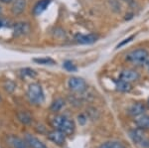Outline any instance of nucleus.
<instances>
[{"instance_id":"obj_1","label":"nucleus","mask_w":149,"mask_h":148,"mask_svg":"<svg viewBox=\"0 0 149 148\" xmlns=\"http://www.w3.org/2000/svg\"><path fill=\"white\" fill-rule=\"evenodd\" d=\"M52 125L55 129L66 134V136L73 134L76 127L74 121L66 115H56L52 119Z\"/></svg>"},{"instance_id":"obj_2","label":"nucleus","mask_w":149,"mask_h":148,"mask_svg":"<svg viewBox=\"0 0 149 148\" xmlns=\"http://www.w3.org/2000/svg\"><path fill=\"white\" fill-rule=\"evenodd\" d=\"M27 97L31 104L35 106H39L45 101V94L40 83H32L29 85L27 90Z\"/></svg>"},{"instance_id":"obj_3","label":"nucleus","mask_w":149,"mask_h":148,"mask_svg":"<svg viewBox=\"0 0 149 148\" xmlns=\"http://www.w3.org/2000/svg\"><path fill=\"white\" fill-rule=\"evenodd\" d=\"M149 58V53L145 49H135L132 50L126 55V60L130 62L133 65H143L146 63V61Z\"/></svg>"},{"instance_id":"obj_4","label":"nucleus","mask_w":149,"mask_h":148,"mask_svg":"<svg viewBox=\"0 0 149 148\" xmlns=\"http://www.w3.org/2000/svg\"><path fill=\"white\" fill-rule=\"evenodd\" d=\"M129 136H130L131 140L134 143L138 145H141L144 148L149 147V140L145 137V134L140 128H136V129H132L129 132Z\"/></svg>"},{"instance_id":"obj_5","label":"nucleus","mask_w":149,"mask_h":148,"mask_svg":"<svg viewBox=\"0 0 149 148\" xmlns=\"http://www.w3.org/2000/svg\"><path fill=\"white\" fill-rule=\"evenodd\" d=\"M68 85L70 88V90H73L74 92H85L88 88L86 83L84 79L78 78V77H72L69 79Z\"/></svg>"},{"instance_id":"obj_6","label":"nucleus","mask_w":149,"mask_h":148,"mask_svg":"<svg viewBox=\"0 0 149 148\" xmlns=\"http://www.w3.org/2000/svg\"><path fill=\"white\" fill-rule=\"evenodd\" d=\"M14 37H23L31 32V26L27 22H18L12 26Z\"/></svg>"},{"instance_id":"obj_7","label":"nucleus","mask_w":149,"mask_h":148,"mask_svg":"<svg viewBox=\"0 0 149 148\" xmlns=\"http://www.w3.org/2000/svg\"><path fill=\"white\" fill-rule=\"evenodd\" d=\"M98 36L95 34H77L74 41L81 45H91L97 41Z\"/></svg>"},{"instance_id":"obj_8","label":"nucleus","mask_w":149,"mask_h":148,"mask_svg":"<svg viewBox=\"0 0 149 148\" xmlns=\"http://www.w3.org/2000/svg\"><path fill=\"white\" fill-rule=\"evenodd\" d=\"M26 7H27V0H14L12 2L11 13L14 16H19L24 13V11L26 10Z\"/></svg>"},{"instance_id":"obj_9","label":"nucleus","mask_w":149,"mask_h":148,"mask_svg":"<svg viewBox=\"0 0 149 148\" xmlns=\"http://www.w3.org/2000/svg\"><path fill=\"white\" fill-rule=\"evenodd\" d=\"M48 138L51 140L52 142H54L57 145H64L65 141H66V134H64L61 131L55 129L48 133Z\"/></svg>"},{"instance_id":"obj_10","label":"nucleus","mask_w":149,"mask_h":148,"mask_svg":"<svg viewBox=\"0 0 149 148\" xmlns=\"http://www.w3.org/2000/svg\"><path fill=\"white\" fill-rule=\"evenodd\" d=\"M139 78H140V75L135 70H124L121 72L120 76H119V79L130 83L136 82L137 80H139Z\"/></svg>"},{"instance_id":"obj_11","label":"nucleus","mask_w":149,"mask_h":148,"mask_svg":"<svg viewBox=\"0 0 149 148\" xmlns=\"http://www.w3.org/2000/svg\"><path fill=\"white\" fill-rule=\"evenodd\" d=\"M52 0H39L37 3L35 4L34 8L32 10V13L34 16H40L46 9L48 8V6L50 5Z\"/></svg>"},{"instance_id":"obj_12","label":"nucleus","mask_w":149,"mask_h":148,"mask_svg":"<svg viewBox=\"0 0 149 148\" xmlns=\"http://www.w3.org/2000/svg\"><path fill=\"white\" fill-rule=\"evenodd\" d=\"M145 109H146L145 106H144L142 102H135V104H133L132 106H129L128 114L131 116H134V117H137V116L144 113Z\"/></svg>"},{"instance_id":"obj_13","label":"nucleus","mask_w":149,"mask_h":148,"mask_svg":"<svg viewBox=\"0 0 149 148\" xmlns=\"http://www.w3.org/2000/svg\"><path fill=\"white\" fill-rule=\"evenodd\" d=\"M25 142L30 146L31 148H48L41 140L31 134H26L25 136Z\"/></svg>"},{"instance_id":"obj_14","label":"nucleus","mask_w":149,"mask_h":148,"mask_svg":"<svg viewBox=\"0 0 149 148\" xmlns=\"http://www.w3.org/2000/svg\"><path fill=\"white\" fill-rule=\"evenodd\" d=\"M114 85L117 90L121 92H128L132 90V85L130 83H127L125 81L118 79V80H114Z\"/></svg>"},{"instance_id":"obj_15","label":"nucleus","mask_w":149,"mask_h":148,"mask_svg":"<svg viewBox=\"0 0 149 148\" xmlns=\"http://www.w3.org/2000/svg\"><path fill=\"white\" fill-rule=\"evenodd\" d=\"M135 124L140 129H149V115L147 114H141L135 119Z\"/></svg>"},{"instance_id":"obj_16","label":"nucleus","mask_w":149,"mask_h":148,"mask_svg":"<svg viewBox=\"0 0 149 148\" xmlns=\"http://www.w3.org/2000/svg\"><path fill=\"white\" fill-rule=\"evenodd\" d=\"M17 117L23 124H30L33 120L31 114L27 113V111H19L17 113Z\"/></svg>"},{"instance_id":"obj_17","label":"nucleus","mask_w":149,"mask_h":148,"mask_svg":"<svg viewBox=\"0 0 149 148\" xmlns=\"http://www.w3.org/2000/svg\"><path fill=\"white\" fill-rule=\"evenodd\" d=\"M64 106H65L64 99H57L56 101H54L52 102L51 106H50V109H51V111H53V113H57V111L61 110V109L63 108Z\"/></svg>"},{"instance_id":"obj_18","label":"nucleus","mask_w":149,"mask_h":148,"mask_svg":"<svg viewBox=\"0 0 149 148\" xmlns=\"http://www.w3.org/2000/svg\"><path fill=\"white\" fill-rule=\"evenodd\" d=\"M33 62L36 64H39V65L53 66L56 64V62H55L52 58H35V59H33Z\"/></svg>"},{"instance_id":"obj_19","label":"nucleus","mask_w":149,"mask_h":148,"mask_svg":"<svg viewBox=\"0 0 149 148\" xmlns=\"http://www.w3.org/2000/svg\"><path fill=\"white\" fill-rule=\"evenodd\" d=\"M100 148H126L125 145L118 141H109L100 145Z\"/></svg>"},{"instance_id":"obj_20","label":"nucleus","mask_w":149,"mask_h":148,"mask_svg":"<svg viewBox=\"0 0 149 148\" xmlns=\"http://www.w3.org/2000/svg\"><path fill=\"white\" fill-rule=\"evenodd\" d=\"M11 144L13 145L14 148H27L26 143L18 137H11Z\"/></svg>"},{"instance_id":"obj_21","label":"nucleus","mask_w":149,"mask_h":148,"mask_svg":"<svg viewBox=\"0 0 149 148\" xmlns=\"http://www.w3.org/2000/svg\"><path fill=\"white\" fill-rule=\"evenodd\" d=\"M63 67L66 71L68 72H76L77 71V67L74 66V64L72 61H65L63 64Z\"/></svg>"},{"instance_id":"obj_22","label":"nucleus","mask_w":149,"mask_h":148,"mask_svg":"<svg viewBox=\"0 0 149 148\" xmlns=\"http://www.w3.org/2000/svg\"><path fill=\"white\" fill-rule=\"evenodd\" d=\"M3 88L5 89V90L7 92H13L14 90H15L16 85L12 82V81H6V82L4 83Z\"/></svg>"},{"instance_id":"obj_23","label":"nucleus","mask_w":149,"mask_h":148,"mask_svg":"<svg viewBox=\"0 0 149 148\" xmlns=\"http://www.w3.org/2000/svg\"><path fill=\"white\" fill-rule=\"evenodd\" d=\"M134 37H135V36H134V35H131V36H129L128 38H126V39H124L123 41H121L120 43H119L118 45H117V46H116V49H119V48H121L122 46H125L126 44H128L129 42H131L132 40L134 39Z\"/></svg>"},{"instance_id":"obj_24","label":"nucleus","mask_w":149,"mask_h":148,"mask_svg":"<svg viewBox=\"0 0 149 148\" xmlns=\"http://www.w3.org/2000/svg\"><path fill=\"white\" fill-rule=\"evenodd\" d=\"M22 74L24 76H29V77H31V78H34L36 77V75H37L35 71L31 70V69H29V68H26V69H24V70H22Z\"/></svg>"},{"instance_id":"obj_25","label":"nucleus","mask_w":149,"mask_h":148,"mask_svg":"<svg viewBox=\"0 0 149 148\" xmlns=\"http://www.w3.org/2000/svg\"><path fill=\"white\" fill-rule=\"evenodd\" d=\"M86 117H85V115H79V122L81 123V124H85L86 123Z\"/></svg>"},{"instance_id":"obj_26","label":"nucleus","mask_w":149,"mask_h":148,"mask_svg":"<svg viewBox=\"0 0 149 148\" xmlns=\"http://www.w3.org/2000/svg\"><path fill=\"white\" fill-rule=\"evenodd\" d=\"M13 1H14V0H0V3H2V4H10Z\"/></svg>"},{"instance_id":"obj_27","label":"nucleus","mask_w":149,"mask_h":148,"mask_svg":"<svg viewBox=\"0 0 149 148\" xmlns=\"http://www.w3.org/2000/svg\"><path fill=\"white\" fill-rule=\"evenodd\" d=\"M146 66H147V70H148V72H149V58H148V60L146 61Z\"/></svg>"},{"instance_id":"obj_28","label":"nucleus","mask_w":149,"mask_h":148,"mask_svg":"<svg viewBox=\"0 0 149 148\" xmlns=\"http://www.w3.org/2000/svg\"><path fill=\"white\" fill-rule=\"evenodd\" d=\"M1 15H2V7L0 5V17H1Z\"/></svg>"},{"instance_id":"obj_29","label":"nucleus","mask_w":149,"mask_h":148,"mask_svg":"<svg viewBox=\"0 0 149 148\" xmlns=\"http://www.w3.org/2000/svg\"><path fill=\"white\" fill-rule=\"evenodd\" d=\"M147 106L149 107V99H148V101H147Z\"/></svg>"},{"instance_id":"obj_30","label":"nucleus","mask_w":149,"mask_h":148,"mask_svg":"<svg viewBox=\"0 0 149 148\" xmlns=\"http://www.w3.org/2000/svg\"><path fill=\"white\" fill-rule=\"evenodd\" d=\"M0 101H1V97H0Z\"/></svg>"},{"instance_id":"obj_31","label":"nucleus","mask_w":149,"mask_h":148,"mask_svg":"<svg viewBox=\"0 0 149 148\" xmlns=\"http://www.w3.org/2000/svg\"><path fill=\"white\" fill-rule=\"evenodd\" d=\"M125 1H127V0H125Z\"/></svg>"}]
</instances>
